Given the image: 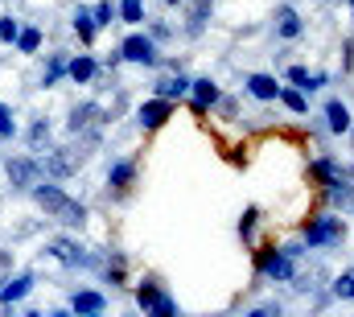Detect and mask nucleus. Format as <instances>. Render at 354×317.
Masks as SVG:
<instances>
[{
	"instance_id": "f257e3e1",
	"label": "nucleus",
	"mask_w": 354,
	"mask_h": 317,
	"mask_svg": "<svg viewBox=\"0 0 354 317\" xmlns=\"http://www.w3.org/2000/svg\"><path fill=\"white\" fill-rule=\"evenodd\" d=\"M33 198H37V206L46 210V219H54V223H62V227H83V223H87V206L75 202L71 194H62L58 185L37 181V185H33Z\"/></svg>"
},
{
	"instance_id": "f03ea898",
	"label": "nucleus",
	"mask_w": 354,
	"mask_h": 317,
	"mask_svg": "<svg viewBox=\"0 0 354 317\" xmlns=\"http://www.w3.org/2000/svg\"><path fill=\"white\" fill-rule=\"evenodd\" d=\"M95 141H99V136H87L83 145H71V149H54V153L46 157V173H50V177H71L79 165H87Z\"/></svg>"
},
{
	"instance_id": "7ed1b4c3",
	"label": "nucleus",
	"mask_w": 354,
	"mask_h": 317,
	"mask_svg": "<svg viewBox=\"0 0 354 317\" xmlns=\"http://www.w3.org/2000/svg\"><path fill=\"white\" fill-rule=\"evenodd\" d=\"M301 235H305L309 247H338L346 239V223L338 215H322V219H309Z\"/></svg>"
},
{
	"instance_id": "20e7f679",
	"label": "nucleus",
	"mask_w": 354,
	"mask_h": 317,
	"mask_svg": "<svg viewBox=\"0 0 354 317\" xmlns=\"http://www.w3.org/2000/svg\"><path fill=\"white\" fill-rule=\"evenodd\" d=\"M256 268L264 272L268 280H292V255L284 251V247H260L256 251Z\"/></svg>"
},
{
	"instance_id": "39448f33",
	"label": "nucleus",
	"mask_w": 354,
	"mask_h": 317,
	"mask_svg": "<svg viewBox=\"0 0 354 317\" xmlns=\"http://www.w3.org/2000/svg\"><path fill=\"white\" fill-rule=\"evenodd\" d=\"M136 301H140V309H145V314H157V317H174L177 314V305L161 293V284H157V280H145V284L136 289Z\"/></svg>"
},
{
	"instance_id": "423d86ee",
	"label": "nucleus",
	"mask_w": 354,
	"mask_h": 317,
	"mask_svg": "<svg viewBox=\"0 0 354 317\" xmlns=\"http://www.w3.org/2000/svg\"><path fill=\"white\" fill-rule=\"evenodd\" d=\"M8 181H12V190H33L41 181V161L37 157H12L8 161Z\"/></svg>"
},
{
	"instance_id": "0eeeda50",
	"label": "nucleus",
	"mask_w": 354,
	"mask_h": 317,
	"mask_svg": "<svg viewBox=\"0 0 354 317\" xmlns=\"http://www.w3.org/2000/svg\"><path fill=\"white\" fill-rule=\"evenodd\" d=\"M99 124H103V107H99V103H79V107L71 111V124H66V128H71L75 136H79V132H83V136H99Z\"/></svg>"
},
{
	"instance_id": "6e6552de",
	"label": "nucleus",
	"mask_w": 354,
	"mask_h": 317,
	"mask_svg": "<svg viewBox=\"0 0 354 317\" xmlns=\"http://www.w3.org/2000/svg\"><path fill=\"white\" fill-rule=\"evenodd\" d=\"M46 251H50L58 264H66V268H91V264H95L87 251L75 243V239H50V247H46Z\"/></svg>"
},
{
	"instance_id": "1a4fd4ad",
	"label": "nucleus",
	"mask_w": 354,
	"mask_h": 317,
	"mask_svg": "<svg viewBox=\"0 0 354 317\" xmlns=\"http://www.w3.org/2000/svg\"><path fill=\"white\" fill-rule=\"evenodd\" d=\"M120 58H128V62H140V66H153V62H157V46H153V37H145V33H132V37H124V46H120Z\"/></svg>"
},
{
	"instance_id": "9d476101",
	"label": "nucleus",
	"mask_w": 354,
	"mask_h": 317,
	"mask_svg": "<svg viewBox=\"0 0 354 317\" xmlns=\"http://www.w3.org/2000/svg\"><path fill=\"white\" fill-rule=\"evenodd\" d=\"M169 116H174V103H169V99H149V103H140V111H136L140 128H161Z\"/></svg>"
},
{
	"instance_id": "9b49d317",
	"label": "nucleus",
	"mask_w": 354,
	"mask_h": 317,
	"mask_svg": "<svg viewBox=\"0 0 354 317\" xmlns=\"http://www.w3.org/2000/svg\"><path fill=\"white\" fill-rule=\"evenodd\" d=\"M132 181H136V161H115V165L107 169V185H111L115 194H128Z\"/></svg>"
},
{
	"instance_id": "f8f14e48",
	"label": "nucleus",
	"mask_w": 354,
	"mask_h": 317,
	"mask_svg": "<svg viewBox=\"0 0 354 317\" xmlns=\"http://www.w3.org/2000/svg\"><path fill=\"white\" fill-rule=\"evenodd\" d=\"M210 8H214V0H189V8H185V33H189V37H198V33L206 29Z\"/></svg>"
},
{
	"instance_id": "ddd939ff",
	"label": "nucleus",
	"mask_w": 354,
	"mask_h": 317,
	"mask_svg": "<svg viewBox=\"0 0 354 317\" xmlns=\"http://www.w3.org/2000/svg\"><path fill=\"white\" fill-rule=\"evenodd\" d=\"M29 289H33V276H12V280H0V301H4V305H17Z\"/></svg>"
},
{
	"instance_id": "4468645a",
	"label": "nucleus",
	"mask_w": 354,
	"mask_h": 317,
	"mask_svg": "<svg viewBox=\"0 0 354 317\" xmlns=\"http://www.w3.org/2000/svg\"><path fill=\"white\" fill-rule=\"evenodd\" d=\"M189 91H194V111H198V116H202V111H206L210 103H218V87H214L210 79L189 82Z\"/></svg>"
},
{
	"instance_id": "2eb2a0df",
	"label": "nucleus",
	"mask_w": 354,
	"mask_h": 317,
	"mask_svg": "<svg viewBox=\"0 0 354 317\" xmlns=\"http://www.w3.org/2000/svg\"><path fill=\"white\" fill-rule=\"evenodd\" d=\"M276 33H280V37H288V42H292V37H301V17H297V8H288V4H284V8H276Z\"/></svg>"
},
{
	"instance_id": "dca6fc26",
	"label": "nucleus",
	"mask_w": 354,
	"mask_h": 317,
	"mask_svg": "<svg viewBox=\"0 0 354 317\" xmlns=\"http://www.w3.org/2000/svg\"><path fill=\"white\" fill-rule=\"evenodd\" d=\"M326 124H330V132H346V128L354 124L342 99H330V103H326Z\"/></svg>"
},
{
	"instance_id": "f3484780",
	"label": "nucleus",
	"mask_w": 354,
	"mask_h": 317,
	"mask_svg": "<svg viewBox=\"0 0 354 317\" xmlns=\"http://www.w3.org/2000/svg\"><path fill=\"white\" fill-rule=\"evenodd\" d=\"M103 309H107L103 293H95V289H83V293H75V314H103Z\"/></svg>"
},
{
	"instance_id": "a211bd4d",
	"label": "nucleus",
	"mask_w": 354,
	"mask_h": 317,
	"mask_svg": "<svg viewBox=\"0 0 354 317\" xmlns=\"http://www.w3.org/2000/svg\"><path fill=\"white\" fill-rule=\"evenodd\" d=\"M185 91H189V82L181 79V75H165V79H157V99H169V103H174V99H181Z\"/></svg>"
},
{
	"instance_id": "6ab92c4d",
	"label": "nucleus",
	"mask_w": 354,
	"mask_h": 317,
	"mask_svg": "<svg viewBox=\"0 0 354 317\" xmlns=\"http://www.w3.org/2000/svg\"><path fill=\"white\" fill-rule=\"evenodd\" d=\"M248 91H252V95H256V99H276V95H280V82L272 79V75H252V79H248Z\"/></svg>"
},
{
	"instance_id": "aec40b11",
	"label": "nucleus",
	"mask_w": 354,
	"mask_h": 317,
	"mask_svg": "<svg viewBox=\"0 0 354 317\" xmlns=\"http://www.w3.org/2000/svg\"><path fill=\"white\" fill-rule=\"evenodd\" d=\"M95 71H99V66H95V58H91V54H79L75 62H66V75H71L75 82H91V79H95Z\"/></svg>"
},
{
	"instance_id": "412c9836",
	"label": "nucleus",
	"mask_w": 354,
	"mask_h": 317,
	"mask_svg": "<svg viewBox=\"0 0 354 317\" xmlns=\"http://www.w3.org/2000/svg\"><path fill=\"white\" fill-rule=\"evenodd\" d=\"M309 173H313V177L322 181V185H330V181H334V177L342 173V165H338L334 157H317L313 165H309Z\"/></svg>"
},
{
	"instance_id": "4be33fe9",
	"label": "nucleus",
	"mask_w": 354,
	"mask_h": 317,
	"mask_svg": "<svg viewBox=\"0 0 354 317\" xmlns=\"http://www.w3.org/2000/svg\"><path fill=\"white\" fill-rule=\"evenodd\" d=\"M288 82H292L297 91H317L326 79H322V75H309L305 66H288Z\"/></svg>"
},
{
	"instance_id": "5701e85b",
	"label": "nucleus",
	"mask_w": 354,
	"mask_h": 317,
	"mask_svg": "<svg viewBox=\"0 0 354 317\" xmlns=\"http://www.w3.org/2000/svg\"><path fill=\"white\" fill-rule=\"evenodd\" d=\"M276 99H280L288 111H297V116H305V111H309V99H305L297 87H280V95H276Z\"/></svg>"
},
{
	"instance_id": "b1692460",
	"label": "nucleus",
	"mask_w": 354,
	"mask_h": 317,
	"mask_svg": "<svg viewBox=\"0 0 354 317\" xmlns=\"http://www.w3.org/2000/svg\"><path fill=\"white\" fill-rule=\"evenodd\" d=\"M95 29H99V25H95V17H91L87 8H79V12H75V33H79V42H83V46L95 42Z\"/></svg>"
},
{
	"instance_id": "393cba45",
	"label": "nucleus",
	"mask_w": 354,
	"mask_h": 317,
	"mask_svg": "<svg viewBox=\"0 0 354 317\" xmlns=\"http://www.w3.org/2000/svg\"><path fill=\"white\" fill-rule=\"evenodd\" d=\"M37 46H41V29H21L17 33V50L21 54H37Z\"/></svg>"
},
{
	"instance_id": "a878e982",
	"label": "nucleus",
	"mask_w": 354,
	"mask_h": 317,
	"mask_svg": "<svg viewBox=\"0 0 354 317\" xmlns=\"http://www.w3.org/2000/svg\"><path fill=\"white\" fill-rule=\"evenodd\" d=\"M120 17L128 25H140L145 21V0H120Z\"/></svg>"
},
{
	"instance_id": "bb28decb",
	"label": "nucleus",
	"mask_w": 354,
	"mask_h": 317,
	"mask_svg": "<svg viewBox=\"0 0 354 317\" xmlns=\"http://www.w3.org/2000/svg\"><path fill=\"white\" fill-rule=\"evenodd\" d=\"M334 297H338V301H354V268L334 280Z\"/></svg>"
},
{
	"instance_id": "cd10ccee",
	"label": "nucleus",
	"mask_w": 354,
	"mask_h": 317,
	"mask_svg": "<svg viewBox=\"0 0 354 317\" xmlns=\"http://www.w3.org/2000/svg\"><path fill=\"white\" fill-rule=\"evenodd\" d=\"M62 75H66V58H62V54H54V58H50V66H46V79H41V87H54Z\"/></svg>"
},
{
	"instance_id": "c85d7f7f",
	"label": "nucleus",
	"mask_w": 354,
	"mask_h": 317,
	"mask_svg": "<svg viewBox=\"0 0 354 317\" xmlns=\"http://www.w3.org/2000/svg\"><path fill=\"white\" fill-rule=\"evenodd\" d=\"M29 145H33V153H41V149H46V145H50V128H46V120H41V124H33V128H29Z\"/></svg>"
},
{
	"instance_id": "c756f323",
	"label": "nucleus",
	"mask_w": 354,
	"mask_h": 317,
	"mask_svg": "<svg viewBox=\"0 0 354 317\" xmlns=\"http://www.w3.org/2000/svg\"><path fill=\"white\" fill-rule=\"evenodd\" d=\"M91 17H95V25H111V17H115V8H111V0H99V4L91 8Z\"/></svg>"
},
{
	"instance_id": "7c9ffc66",
	"label": "nucleus",
	"mask_w": 354,
	"mask_h": 317,
	"mask_svg": "<svg viewBox=\"0 0 354 317\" xmlns=\"http://www.w3.org/2000/svg\"><path fill=\"white\" fill-rule=\"evenodd\" d=\"M17 33H21V25L12 17H0V42H17Z\"/></svg>"
},
{
	"instance_id": "2f4dec72",
	"label": "nucleus",
	"mask_w": 354,
	"mask_h": 317,
	"mask_svg": "<svg viewBox=\"0 0 354 317\" xmlns=\"http://www.w3.org/2000/svg\"><path fill=\"white\" fill-rule=\"evenodd\" d=\"M256 219H260V210H243V219H239V235L252 239V231H256Z\"/></svg>"
},
{
	"instance_id": "473e14b6",
	"label": "nucleus",
	"mask_w": 354,
	"mask_h": 317,
	"mask_svg": "<svg viewBox=\"0 0 354 317\" xmlns=\"http://www.w3.org/2000/svg\"><path fill=\"white\" fill-rule=\"evenodd\" d=\"M12 132H17V124H12V107L0 103V136H12Z\"/></svg>"
},
{
	"instance_id": "72a5a7b5",
	"label": "nucleus",
	"mask_w": 354,
	"mask_h": 317,
	"mask_svg": "<svg viewBox=\"0 0 354 317\" xmlns=\"http://www.w3.org/2000/svg\"><path fill=\"white\" fill-rule=\"evenodd\" d=\"M272 314H280V305H260L252 317H272Z\"/></svg>"
},
{
	"instance_id": "f704fd0d",
	"label": "nucleus",
	"mask_w": 354,
	"mask_h": 317,
	"mask_svg": "<svg viewBox=\"0 0 354 317\" xmlns=\"http://www.w3.org/2000/svg\"><path fill=\"white\" fill-rule=\"evenodd\" d=\"M8 264H12V255H8V251H0V276L8 272Z\"/></svg>"
},
{
	"instance_id": "c9c22d12",
	"label": "nucleus",
	"mask_w": 354,
	"mask_h": 317,
	"mask_svg": "<svg viewBox=\"0 0 354 317\" xmlns=\"http://www.w3.org/2000/svg\"><path fill=\"white\" fill-rule=\"evenodd\" d=\"M169 4H177V0H169Z\"/></svg>"
},
{
	"instance_id": "e433bc0d",
	"label": "nucleus",
	"mask_w": 354,
	"mask_h": 317,
	"mask_svg": "<svg viewBox=\"0 0 354 317\" xmlns=\"http://www.w3.org/2000/svg\"><path fill=\"white\" fill-rule=\"evenodd\" d=\"M351 8H354V0H351Z\"/></svg>"
}]
</instances>
